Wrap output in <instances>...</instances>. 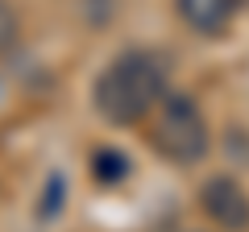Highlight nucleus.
Returning a JSON list of instances; mask_svg holds the SVG:
<instances>
[{
	"label": "nucleus",
	"mask_w": 249,
	"mask_h": 232,
	"mask_svg": "<svg viewBox=\"0 0 249 232\" xmlns=\"http://www.w3.org/2000/svg\"><path fill=\"white\" fill-rule=\"evenodd\" d=\"M154 149L175 166H196L208 158L212 133H208V120L191 96H183V91L162 96L158 120H154Z\"/></svg>",
	"instance_id": "obj_2"
},
{
	"label": "nucleus",
	"mask_w": 249,
	"mask_h": 232,
	"mask_svg": "<svg viewBox=\"0 0 249 232\" xmlns=\"http://www.w3.org/2000/svg\"><path fill=\"white\" fill-rule=\"evenodd\" d=\"M199 207L208 212V220L220 224L224 232H245L249 228V191L241 187L232 174H216L199 191Z\"/></svg>",
	"instance_id": "obj_3"
},
{
	"label": "nucleus",
	"mask_w": 249,
	"mask_h": 232,
	"mask_svg": "<svg viewBox=\"0 0 249 232\" xmlns=\"http://www.w3.org/2000/svg\"><path fill=\"white\" fill-rule=\"evenodd\" d=\"M129 174H133V162H129L124 149H116V145H100V149L91 153V179H96L100 187H121Z\"/></svg>",
	"instance_id": "obj_5"
},
{
	"label": "nucleus",
	"mask_w": 249,
	"mask_h": 232,
	"mask_svg": "<svg viewBox=\"0 0 249 232\" xmlns=\"http://www.w3.org/2000/svg\"><path fill=\"white\" fill-rule=\"evenodd\" d=\"M58 191H62V179L54 174V179H50V191H46V203H42V215H46V220L58 212Z\"/></svg>",
	"instance_id": "obj_7"
},
{
	"label": "nucleus",
	"mask_w": 249,
	"mask_h": 232,
	"mask_svg": "<svg viewBox=\"0 0 249 232\" xmlns=\"http://www.w3.org/2000/svg\"><path fill=\"white\" fill-rule=\"evenodd\" d=\"M175 9H178L187 29H196L204 37H216L237 17V0H175Z\"/></svg>",
	"instance_id": "obj_4"
},
{
	"label": "nucleus",
	"mask_w": 249,
	"mask_h": 232,
	"mask_svg": "<svg viewBox=\"0 0 249 232\" xmlns=\"http://www.w3.org/2000/svg\"><path fill=\"white\" fill-rule=\"evenodd\" d=\"M21 42V13L13 0H0V58Z\"/></svg>",
	"instance_id": "obj_6"
},
{
	"label": "nucleus",
	"mask_w": 249,
	"mask_h": 232,
	"mask_svg": "<svg viewBox=\"0 0 249 232\" xmlns=\"http://www.w3.org/2000/svg\"><path fill=\"white\" fill-rule=\"evenodd\" d=\"M166 96V63L154 50H124L100 71L91 104L108 125H142Z\"/></svg>",
	"instance_id": "obj_1"
}]
</instances>
